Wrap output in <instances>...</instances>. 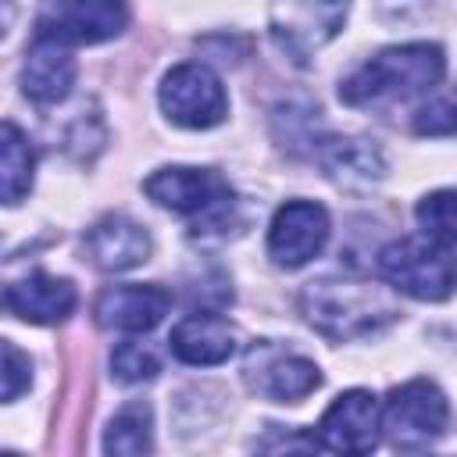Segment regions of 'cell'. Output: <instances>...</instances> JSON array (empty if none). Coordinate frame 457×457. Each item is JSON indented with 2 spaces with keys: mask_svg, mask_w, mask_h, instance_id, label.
Masks as SVG:
<instances>
[{
  "mask_svg": "<svg viewBox=\"0 0 457 457\" xmlns=\"http://www.w3.org/2000/svg\"><path fill=\"white\" fill-rule=\"evenodd\" d=\"M443 71H446V57H443V46L436 43L386 46L339 82V100L350 107L403 104L439 86Z\"/></svg>",
  "mask_w": 457,
  "mask_h": 457,
  "instance_id": "1",
  "label": "cell"
},
{
  "mask_svg": "<svg viewBox=\"0 0 457 457\" xmlns=\"http://www.w3.org/2000/svg\"><path fill=\"white\" fill-rule=\"evenodd\" d=\"M300 314L314 332L343 343L378 332L396 318V307L375 282L325 275L300 289Z\"/></svg>",
  "mask_w": 457,
  "mask_h": 457,
  "instance_id": "2",
  "label": "cell"
},
{
  "mask_svg": "<svg viewBox=\"0 0 457 457\" xmlns=\"http://www.w3.org/2000/svg\"><path fill=\"white\" fill-rule=\"evenodd\" d=\"M378 271L393 289L428 303H439L457 289V257L428 236L393 239L389 246H382Z\"/></svg>",
  "mask_w": 457,
  "mask_h": 457,
  "instance_id": "3",
  "label": "cell"
},
{
  "mask_svg": "<svg viewBox=\"0 0 457 457\" xmlns=\"http://www.w3.org/2000/svg\"><path fill=\"white\" fill-rule=\"evenodd\" d=\"M446 396L428 378H411L403 386H393L382 400V432L389 446L396 450H428L446 432Z\"/></svg>",
  "mask_w": 457,
  "mask_h": 457,
  "instance_id": "4",
  "label": "cell"
},
{
  "mask_svg": "<svg viewBox=\"0 0 457 457\" xmlns=\"http://www.w3.org/2000/svg\"><path fill=\"white\" fill-rule=\"evenodd\" d=\"M146 196L175 214H189V218H204V225H221L232 211V186L211 171V168H186V164H171V168H157L146 182H143Z\"/></svg>",
  "mask_w": 457,
  "mask_h": 457,
  "instance_id": "5",
  "label": "cell"
},
{
  "mask_svg": "<svg viewBox=\"0 0 457 457\" xmlns=\"http://www.w3.org/2000/svg\"><path fill=\"white\" fill-rule=\"evenodd\" d=\"M346 7L350 0H271V39L293 64H307L325 43L339 36Z\"/></svg>",
  "mask_w": 457,
  "mask_h": 457,
  "instance_id": "6",
  "label": "cell"
},
{
  "mask_svg": "<svg viewBox=\"0 0 457 457\" xmlns=\"http://www.w3.org/2000/svg\"><path fill=\"white\" fill-rule=\"evenodd\" d=\"M129 0H50L36 18V39L61 46H93L121 36Z\"/></svg>",
  "mask_w": 457,
  "mask_h": 457,
  "instance_id": "7",
  "label": "cell"
},
{
  "mask_svg": "<svg viewBox=\"0 0 457 457\" xmlns=\"http://www.w3.org/2000/svg\"><path fill=\"white\" fill-rule=\"evenodd\" d=\"M161 111L179 129H214L228 114V96L221 89V79L200 64L182 61L161 79Z\"/></svg>",
  "mask_w": 457,
  "mask_h": 457,
  "instance_id": "8",
  "label": "cell"
},
{
  "mask_svg": "<svg viewBox=\"0 0 457 457\" xmlns=\"http://www.w3.org/2000/svg\"><path fill=\"white\" fill-rule=\"evenodd\" d=\"M243 378L257 396H264L271 403H300L303 396H311L321 386V371L311 357H303L289 346H278L271 339H261L246 350Z\"/></svg>",
  "mask_w": 457,
  "mask_h": 457,
  "instance_id": "9",
  "label": "cell"
},
{
  "mask_svg": "<svg viewBox=\"0 0 457 457\" xmlns=\"http://www.w3.org/2000/svg\"><path fill=\"white\" fill-rule=\"evenodd\" d=\"M328 211L314 200H286L268 228V257L278 268H300L318 257L328 243Z\"/></svg>",
  "mask_w": 457,
  "mask_h": 457,
  "instance_id": "10",
  "label": "cell"
},
{
  "mask_svg": "<svg viewBox=\"0 0 457 457\" xmlns=\"http://www.w3.org/2000/svg\"><path fill=\"white\" fill-rule=\"evenodd\" d=\"M378 400L368 389H346L321 414L314 443L332 453H371L378 446Z\"/></svg>",
  "mask_w": 457,
  "mask_h": 457,
  "instance_id": "11",
  "label": "cell"
},
{
  "mask_svg": "<svg viewBox=\"0 0 457 457\" xmlns=\"http://www.w3.org/2000/svg\"><path fill=\"white\" fill-rule=\"evenodd\" d=\"M318 168L346 193H368L386 179V157L371 139L361 136H321L311 143Z\"/></svg>",
  "mask_w": 457,
  "mask_h": 457,
  "instance_id": "12",
  "label": "cell"
},
{
  "mask_svg": "<svg viewBox=\"0 0 457 457\" xmlns=\"http://www.w3.org/2000/svg\"><path fill=\"white\" fill-rule=\"evenodd\" d=\"M82 250H86L89 264L100 271H132L150 261L154 239L129 214H104L100 221H93L86 228Z\"/></svg>",
  "mask_w": 457,
  "mask_h": 457,
  "instance_id": "13",
  "label": "cell"
},
{
  "mask_svg": "<svg viewBox=\"0 0 457 457\" xmlns=\"http://www.w3.org/2000/svg\"><path fill=\"white\" fill-rule=\"evenodd\" d=\"M171 307V293L161 286H107L96 303H93V318L100 328H114V332H150L161 325V318Z\"/></svg>",
  "mask_w": 457,
  "mask_h": 457,
  "instance_id": "14",
  "label": "cell"
},
{
  "mask_svg": "<svg viewBox=\"0 0 457 457\" xmlns=\"http://www.w3.org/2000/svg\"><path fill=\"white\" fill-rule=\"evenodd\" d=\"M4 303L21 321L57 325L75 311L79 293H75V286L68 278H57V275H46V271H32V275H25V278H18V282H11L4 289Z\"/></svg>",
  "mask_w": 457,
  "mask_h": 457,
  "instance_id": "15",
  "label": "cell"
},
{
  "mask_svg": "<svg viewBox=\"0 0 457 457\" xmlns=\"http://www.w3.org/2000/svg\"><path fill=\"white\" fill-rule=\"evenodd\" d=\"M75 75H79V64H75L68 46L50 43V39H36L32 50L25 54V64H21V93L32 104L50 107L71 93Z\"/></svg>",
  "mask_w": 457,
  "mask_h": 457,
  "instance_id": "16",
  "label": "cell"
},
{
  "mask_svg": "<svg viewBox=\"0 0 457 457\" xmlns=\"http://www.w3.org/2000/svg\"><path fill=\"white\" fill-rule=\"evenodd\" d=\"M168 346L182 364H221L236 353V328L218 314H189L171 328Z\"/></svg>",
  "mask_w": 457,
  "mask_h": 457,
  "instance_id": "17",
  "label": "cell"
},
{
  "mask_svg": "<svg viewBox=\"0 0 457 457\" xmlns=\"http://www.w3.org/2000/svg\"><path fill=\"white\" fill-rule=\"evenodd\" d=\"M32 168H36V154H32L29 139L21 136V129L14 121H4V129H0V189H4L7 207L21 204V196L32 189Z\"/></svg>",
  "mask_w": 457,
  "mask_h": 457,
  "instance_id": "18",
  "label": "cell"
},
{
  "mask_svg": "<svg viewBox=\"0 0 457 457\" xmlns=\"http://www.w3.org/2000/svg\"><path fill=\"white\" fill-rule=\"evenodd\" d=\"M150 428H154L150 425V407L143 400L125 403L104 432V450L107 453H150L154 450V432Z\"/></svg>",
  "mask_w": 457,
  "mask_h": 457,
  "instance_id": "19",
  "label": "cell"
},
{
  "mask_svg": "<svg viewBox=\"0 0 457 457\" xmlns=\"http://www.w3.org/2000/svg\"><path fill=\"white\" fill-rule=\"evenodd\" d=\"M414 218L421 232L443 246H457V189H436L418 200Z\"/></svg>",
  "mask_w": 457,
  "mask_h": 457,
  "instance_id": "20",
  "label": "cell"
},
{
  "mask_svg": "<svg viewBox=\"0 0 457 457\" xmlns=\"http://www.w3.org/2000/svg\"><path fill=\"white\" fill-rule=\"evenodd\" d=\"M111 371L118 382L125 386H136V382H150L157 371H161V361L157 353L139 343V339H129V343H118L114 353H111Z\"/></svg>",
  "mask_w": 457,
  "mask_h": 457,
  "instance_id": "21",
  "label": "cell"
},
{
  "mask_svg": "<svg viewBox=\"0 0 457 457\" xmlns=\"http://www.w3.org/2000/svg\"><path fill=\"white\" fill-rule=\"evenodd\" d=\"M414 132L418 136H457V100L439 96V100L425 104L414 114Z\"/></svg>",
  "mask_w": 457,
  "mask_h": 457,
  "instance_id": "22",
  "label": "cell"
},
{
  "mask_svg": "<svg viewBox=\"0 0 457 457\" xmlns=\"http://www.w3.org/2000/svg\"><path fill=\"white\" fill-rule=\"evenodd\" d=\"M32 382V364L29 357L7 339L4 343V403H14Z\"/></svg>",
  "mask_w": 457,
  "mask_h": 457,
  "instance_id": "23",
  "label": "cell"
}]
</instances>
